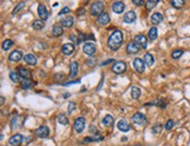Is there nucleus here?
Returning <instances> with one entry per match:
<instances>
[{"label":"nucleus","mask_w":190,"mask_h":146,"mask_svg":"<svg viewBox=\"0 0 190 146\" xmlns=\"http://www.w3.org/2000/svg\"><path fill=\"white\" fill-rule=\"evenodd\" d=\"M122 42H123V34H122V32L117 29V31H114V33L109 36V39H108V47L113 52H116L122 46Z\"/></svg>","instance_id":"f257e3e1"},{"label":"nucleus","mask_w":190,"mask_h":146,"mask_svg":"<svg viewBox=\"0 0 190 146\" xmlns=\"http://www.w3.org/2000/svg\"><path fill=\"white\" fill-rule=\"evenodd\" d=\"M103 10H105V4L103 1H95L93 2V5L90 6V14L93 17H99L103 13Z\"/></svg>","instance_id":"f03ea898"},{"label":"nucleus","mask_w":190,"mask_h":146,"mask_svg":"<svg viewBox=\"0 0 190 146\" xmlns=\"http://www.w3.org/2000/svg\"><path fill=\"white\" fill-rule=\"evenodd\" d=\"M84 126H86V119L84 117H78L74 122V130L75 132L78 133H81L84 130Z\"/></svg>","instance_id":"7ed1b4c3"},{"label":"nucleus","mask_w":190,"mask_h":146,"mask_svg":"<svg viewBox=\"0 0 190 146\" xmlns=\"http://www.w3.org/2000/svg\"><path fill=\"white\" fill-rule=\"evenodd\" d=\"M126 68H127V64L123 61H117L113 64V67H112V70H113V73L115 74H122L126 71Z\"/></svg>","instance_id":"20e7f679"},{"label":"nucleus","mask_w":190,"mask_h":146,"mask_svg":"<svg viewBox=\"0 0 190 146\" xmlns=\"http://www.w3.org/2000/svg\"><path fill=\"white\" fill-rule=\"evenodd\" d=\"M35 136L39 137V138H47V137L49 136V129H48V126L46 125L39 126L35 130Z\"/></svg>","instance_id":"39448f33"},{"label":"nucleus","mask_w":190,"mask_h":146,"mask_svg":"<svg viewBox=\"0 0 190 146\" xmlns=\"http://www.w3.org/2000/svg\"><path fill=\"white\" fill-rule=\"evenodd\" d=\"M82 50H84V54L87 55H94L95 52H96V46H95L93 42H86L82 47Z\"/></svg>","instance_id":"423d86ee"},{"label":"nucleus","mask_w":190,"mask_h":146,"mask_svg":"<svg viewBox=\"0 0 190 146\" xmlns=\"http://www.w3.org/2000/svg\"><path fill=\"white\" fill-rule=\"evenodd\" d=\"M133 122L136 124V125H143V124H146V122H147V117L144 114H142V112H137L135 115L133 116Z\"/></svg>","instance_id":"0eeeda50"},{"label":"nucleus","mask_w":190,"mask_h":146,"mask_svg":"<svg viewBox=\"0 0 190 146\" xmlns=\"http://www.w3.org/2000/svg\"><path fill=\"white\" fill-rule=\"evenodd\" d=\"M133 65H134L135 70L140 74H142L144 71V69H146V64H144L142 59H135V60L133 61Z\"/></svg>","instance_id":"6e6552de"},{"label":"nucleus","mask_w":190,"mask_h":146,"mask_svg":"<svg viewBox=\"0 0 190 146\" xmlns=\"http://www.w3.org/2000/svg\"><path fill=\"white\" fill-rule=\"evenodd\" d=\"M134 41L136 42L137 44H138V47L140 48H147L148 46V41H147V38L144 36V35H142V34H138L135 36V39H134Z\"/></svg>","instance_id":"1a4fd4ad"},{"label":"nucleus","mask_w":190,"mask_h":146,"mask_svg":"<svg viewBox=\"0 0 190 146\" xmlns=\"http://www.w3.org/2000/svg\"><path fill=\"white\" fill-rule=\"evenodd\" d=\"M22 140H24V137L21 136L20 133H17V135L11 137L8 143H10V145L12 146H19L21 143H22Z\"/></svg>","instance_id":"9d476101"},{"label":"nucleus","mask_w":190,"mask_h":146,"mask_svg":"<svg viewBox=\"0 0 190 146\" xmlns=\"http://www.w3.org/2000/svg\"><path fill=\"white\" fill-rule=\"evenodd\" d=\"M97 23L99 25H101V26H105L107 23H109V21H110V17H109V14L107 13V12H103L101 15H99L97 17Z\"/></svg>","instance_id":"9b49d317"},{"label":"nucleus","mask_w":190,"mask_h":146,"mask_svg":"<svg viewBox=\"0 0 190 146\" xmlns=\"http://www.w3.org/2000/svg\"><path fill=\"white\" fill-rule=\"evenodd\" d=\"M38 14H39V17H40V19H41L42 21L47 20V18H48V12H47V8H46L45 5L40 4V5L38 6Z\"/></svg>","instance_id":"f8f14e48"},{"label":"nucleus","mask_w":190,"mask_h":146,"mask_svg":"<svg viewBox=\"0 0 190 146\" xmlns=\"http://www.w3.org/2000/svg\"><path fill=\"white\" fill-rule=\"evenodd\" d=\"M126 49L128 54H136L140 50V47H138V44L135 41H131L127 44Z\"/></svg>","instance_id":"ddd939ff"},{"label":"nucleus","mask_w":190,"mask_h":146,"mask_svg":"<svg viewBox=\"0 0 190 146\" xmlns=\"http://www.w3.org/2000/svg\"><path fill=\"white\" fill-rule=\"evenodd\" d=\"M135 20H136V13L134 11L127 12L126 14H125V17H123V21L126 23H133Z\"/></svg>","instance_id":"4468645a"},{"label":"nucleus","mask_w":190,"mask_h":146,"mask_svg":"<svg viewBox=\"0 0 190 146\" xmlns=\"http://www.w3.org/2000/svg\"><path fill=\"white\" fill-rule=\"evenodd\" d=\"M117 126V129L120 130V131H122V132H128L129 130H130V125H129V123L125 120V119H121V120H119V123L116 124Z\"/></svg>","instance_id":"2eb2a0df"},{"label":"nucleus","mask_w":190,"mask_h":146,"mask_svg":"<svg viewBox=\"0 0 190 146\" xmlns=\"http://www.w3.org/2000/svg\"><path fill=\"white\" fill-rule=\"evenodd\" d=\"M21 59H22V54H21L20 50H13L8 56V60L11 62H18Z\"/></svg>","instance_id":"dca6fc26"},{"label":"nucleus","mask_w":190,"mask_h":146,"mask_svg":"<svg viewBox=\"0 0 190 146\" xmlns=\"http://www.w3.org/2000/svg\"><path fill=\"white\" fill-rule=\"evenodd\" d=\"M18 74L20 75V77L22 78H26V80H31L32 74L28 69H26L25 67H19L18 68Z\"/></svg>","instance_id":"f3484780"},{"label":"nucleus","mask_w":190,"mask_h":146,"mask_svg":"<svg viewBox=\"0 0 190 146\" xmlns=\"http://www.w3.org/2000/svg\"><path fill=\"white\" fill-rule=\"evenodd\" d=\"M125 11V4L122 1H115L113 4V12H115L116 14H121Z\"/></svg>","instance_id":"a211bd4d"},{"label":"nucleus","mask_w":190,"mask_h":146,"mask_svg":"<svg viewBox=\"0 0 190 146\" xmlns=\"http://www.w3.org/2000/svg\"><path fill=\"white\" fill-rule=\"evenodd\" d=\"M74 49H75L74 44H72V43H66V44H63L62 46L61 52H62L63 55H71V54H73L74 53Z\"/></svg>","instance_id":"6ab92c4d"},{"label":"nucleus","mask_w":190,"mask_h":146,"mask_svg":"<svg viewBox=\"0 0 190 146\" xmlns=\"http://www.w3.org/2000/svg\"><path fill=\"white\" fill-rule=\"evenodd\" d=\"M24 60H25V62L27 63V64H30V65H36V63H38V60H36L35 55H33V54L25 55Z\"/></svg>","instance_id":"aec40b11"},{"label":"nucleus","mask_w":190,"mask_h":146,"mask_svg":"<svg viewBox=\"0 0 190 146\" xmlns=\"http://www.w3.org/2000/svg\"><path fill=\"white\" fill-rule=\"evenodd\" d=\"M78 71H79V64H78V62H75V61H73V62L71 63V70H69V77L71 78H74L76 75H78Z\"/></svg>","instance_id":"412c9836"},{"label":"nucleus","mask_w":190,"mask_h":146,"mask_svg":"<svg viewBox=\"0 0 190 146\" xmlns=\"http://www.w3.org/2000/svg\"><path fill=\"white\" fill-rule=\"evenodd\" d=\"M150 21L154 23V25H158V23H161L162 21H163V15L161 14V13H154L153 15H151V18H150Z\"/></svg>","instance_id":"4be33fe9"},{"label":"nucleus","mask_w":190,"mask_h":146,"mask_svg":"<svg viewBox=\"0 0 190 146\" xmlns=\"http://www.w3.org/2000/svg\"><path fill=\"white\" fill-rule=\"evenodd\" d=\"M102 139H103V137L101 136L100 133H96V135H93V136H90V137H86L84 139V143L87 144V143H89V141H100V140H102Z\"/></svg>","instance_id":"5701e85b"},{"label":"nucleus","mask_w":190,"mask_h":146,"mask_svg":"<svg viewBox=\"0 0 190 146\" xmlns=\"http://www.w3.org/2000/svg\"><path fill=\"white\" fill-rule=\"evenodd\" d=\"M73 25H74L73 17H67V18L62 19V21H61V26H62V27H66V28H71Z\"/></svg>","instance_id":"b1692460"},{"label":"nucleus","mask_w":190,"mask_h":146,"mask_svg":"<svg viewBox=\"0 0 190 146\" xmlns=\"http://www.w3.org/2000/svg\"><path fill=\"white\" fill-rule=\"evenodd\" d=\"M143 62H144V64H146L147 67L153 65V64H154V57H153V55L149 54V53H146L144 56H143Z\"/></svg>","instance_id":"393cba45"},{"label":"nucleus","mask_w":190,"mask_h":146,"mask_svg":"<svg viewBox=\"0 0 190 146\" xmlns=\"http://www.w3.org/2000/svg\"><path fill=\"white\" fill-rule=\"evenodd\" d=\"M102 124L105 126H112L114 124V118L112 115H106L105 118L102 119Z\"/></svg>","instance_id":"a878e982"},{"label":"nucleus","mask_w":190,"mask_h":146,"mask_svg":"<svg viewBox=\"0 0 190 146\" xmlns=\"http://www.w3.org/2000/svg\"><path fill=\"white\" fill-rule=\"evenodd\" d=\"M130 95L134 99H137L141 97V90L138 87H131V91H130Z\"/></svg>","instance_id":"bb28decb"},{"label":"nucleus","mask_w":190,"mask_h":146,"mask_svg":"<svg viewBox=\"0 0 190 146\" xmlns=\"http://www.w3.org/2000/svg\"><path fill=\"white\" fill-rule=\"evenodd\" d=\"M148 38H149L151 41L156 40V38H157V28H156V27H151V28L149 29V33H148Z\"/></svg>","instance_id":"cd10ccee"},{"label":"nucleus","mask_w":190,"mask_h":146,"mask_svg":"<svg viewBox=\"0 0 190 146\" xmlns=\"http://www.w3.org/2000/svg\"><path fill=\"white\" fill-rule=\"evenodd\" d=\"M62 33H63V31H62V26H54L52 28V34H53V36H60V35H62Z\"/></svg>","instance_id":"c85d7f7f"},{"label":"nucleus","mask_w":190,"mask_h":146,"mask_svg":"<svg viewBox=\"0 0 190 146\" xmlns=\"http://www.w3.org/2000/svg\"><path fill=\"white\" fill-rule=\"evenodd\" d=\"M170 4H171V6L173 7H175V8H182L183 6H184V4H185V1L184 0H171L170 1Z\"/></svg>","instance_id":"c756f323"},{"label":"nucleus","mask_w":190,"mask_h":146,"mask_svg":"<svg viewBox=\"0 0 190 146\" xmlns=\"http://www.w3.org/2000/svg\"><path fill=\"white\" fill-rule=\"evenodd\" d=\"M158 2H160V0H147L146 1V10L148 11L153 10Z\"/></svg>","instance_id":"7c9ffc66"},{"label":"nucleus","mask_w":190,"mask_h":146,"mask_svg":"<svg viewBox=\"0 0 190 146\" xmlns=\"http://www.w3.org/2000/svg\"><path fill=\"white\" fill-rule=\"evenodd\" d=\"M43 26H45V23H43V21L42 20H34V22L32 23V27H33L35 31H40V29H42Z\"/></svg>","instance_id":"2f4dec72"},{"label":"nucleus","mask_w":190,"mask_h":146,"mask_svg":"<svg viewBox=\"0 0 190 146\" xmlns=\"http://www.w3.org/2000/svg\"><path fill=\"white\" fill-rule=\"evenodd\" d=\"M58 122L61 125H67L68 124V118H67V116L65 115V114H60V115L58 116Z\"/></svg>","instance_id":"473e14b6"},{"label":"nucleus","mask_w":190,"mask_h":146,"mask_svg":"<svg viewBox=\"0 0 190 146\" xmlns=\"http://www.w3.org/2000/svg\"><path fill=\"white\" fill-rule=\"evenodd\" d=\"M21 87L24 88V89H30L33 87V82H32L31 80H26V78H22L21 80Z\"/></svg>","instance_id":"72a5a7b5"},{"label":"nucleus","mask_w":190,"mask_h":146,"mask_svg":"<svg viewBox=\"0 0 190 146\" xmlns=\"http://www.w3.org/2000/svg\"><path fill=\"white\" fill-rule=\"evenodd\" d=\"M12 46H13V41L11 40V39H7V40H5V41L2 42V50H8L12 48Z\"/></svg>","instance_id":"f704fd0d"},{"label":"nucleus","mask_w":190,"mask_h":146,"mask_svg":"<svg viewBox=\"0 0 190 146\" xmlns=\"http://www.w3.org/2000/svg\"><path fill=\"white\" fill-rule=\"evenodd\" d=\"M153 104H155V105H157V106H160V108H162V109H164L166 106H167V103L163 101V99H157L156 102H154V103H148V104H146V106H150V105H153Z\"/></svg>","instance_id":"c9c22d12"},{"label":"nucleus","mask_w":190,"mask_h":146,"mask_svg":"<svg viewBox=\"0 0 190 146\" xmlns=\"http://www.w3.org/2000/svg\"><path fill=\"white\" fill-rule=\"evenodd\" d=\"M10 77H11V80H12L13 82H15V83L21 82V81H20V75H19L18 73H15V71H11V73H10Z\"/></svg>","instance_id":"e433bc0d"},{"label":"nucleus","mask_w":190,"mask_h":146,"mask_svg":"<svg viewBox=\"0 0 190 146\" xmlns=\"http://www.w3.org/2000/svg\"><path fill=\"white\" fill-rule=\"evenodd\" d=\"M161 131H162V124H155V125L153 126V129H151V132L154 133V135H157V133H161Z\"/></svg>","instance_id":"4c0bfd02"},{"label":"nucleus","mask_w":190,"mask_h":146,"mask_svg":"<svg viewBox=\"0 0 190 146\" xmlns=\"http://www.w3.org/2000/svg\"><path fill=\"white\" fill-rule=\"evenodd\" d=\"M182 54H183V50H182V49H175L174 52L171 53V57L175 59V60H177V59H179V57L182 56Z\"/></svg>","instance_id":"58836bf2"},{"label":"nucleus","mask_w":190,"mask_h":146,"mask_svg":"<svg viewBox=\"0 0 190 146\" xmlns=\"http://www.w3.org/2000/svg\"><path fill=\"white\" fill-rule=\"evenodd\" d=\"M24 7H25V1H20V2L18 4V6H17V7L13 10V15H15L17 13H19V11L22 10Z\"/></svg>","instance_id":"ea45409f"},{"label":"nucleus","mask_w":190,"mask_h":146,"mask_svg":"<svg viewBox=\"0 0 190 146\" xmlns=\"http://www.w3.org/2000/svg\"><path fill=\"white\" fill-rule=\"evenodd\" d=\"M174 125H175V124H174V120H173V119H169L168 122H167V123H166V126H164V127H166V130H171V129H173V127H174Z\"/></svg>","instance_id":"a19ab883"},{"label":"nucleus","mask_w":190,"mask_h":146,"mask_svg":"<svg viewBox=\"0 0 190 146\" xmlns=\"http://www.w3.org/2000/svg\"><path fill=\"white\" fill-rule=\"evenodd\" d=\"M63 78H65V75H63V74H56V75L54 76V81H55V82H60V81H62Z\"/></svg>","instance_id":"79ce46f5"},{"label":"nucleus","mask_w":190,"mask_h":146,"mask_svg":"<svg viewBox=\"0 0 190 146\" xmlns=\"http://www.w3.org/2000/svg\"><path fill=\"white\" fill-rule=\"evenodd\" d=\"M75 108H76V104H75L74 102H72V103H69V104H68V112L71 114L72 111H74V110H75Z\"/></svg>","instance_id":"37998d69"},{"label":"nucleus","mask_w":190,"mask_h":146,"mask_svg":"<svg viewBox=\"0 0 190 146\" xmlns=\"http://www.w3.org/2000/svg\"><path fill=\"white\" fill-rule=\"evenodd\" d=\"M131 2H133L134 5H136V6H142L143 2H146V1H143V0H133Z\"/></svg>","instance_id":"c03bdc74"},{"label":"nucleus","mask_w":190,"mask_h":146,"mask_svg":"<svg viewBox=\"0 0 190 146\" xmlns=\"http://www.w3.org/2000/svg\"><path fill=\"white\" fill-rule=\"evenodd\" d=\"M69 7H63L62 10H61V12L59 13V15H62V14H67V13H69Z\"/></svg>","instance_id":"a18cd8bd"},{"label":"nucleus","mask_w":190,"mask_h":146,"mask_svg":"<svg viewBox=\"0 0 190 146\" xmlns=\"http://www.w3.org/2000/svg\"><path fill=\"white\" fill-rule=\"evenodd\" d=\"M84 41H86V35H84V34H80V35H79V43Z\"/></svg>","instance_id":"49530a36"},{"label":"nucleus","mask_w":190,"mask_h":146,"mask_svg":"<svg viewBox=\"0 0 190 146\" xmlns=\"http://www.w3.org/2000/svg\"><path fill=\"white\" fill-rule=\"evenodd\" d=\"M87 64H88V65H94L95 60L94 59H92V60H90V59H89V60H87Z\"/></svg>","instance_id":"de8ad7c7"},{"label":"nucleus","mask_w":190,"mask_h":146,"mask_svg":"<svg viewBox=\"0 0 190 146\" xmlns=\"http://www.w3.org/2000/svg\"><path fill=\"white\" fill-rule=\"evenodd\" d=\"M71 40L73 42H75V43H79V41L76 40V38H75V35H71Z\"/></svg>","instance_id":"09e8293b"},{"label":"nucleus","mask_w":190,"mask_h":146,"mask_svg":"<svg viewBox=\"0 0 190 146\" xmlns=\"http://www.w3.org/2000/svg\"><path fill=\"white\" fill-rule=\"evenodd\" d=\"M112 62H114V60H113V59H109V60H107V61H105V62L102 63V64L105 65V64H108V63H112Z\"/></svg>","instance_id":"8fccbe9b"},{"label":"nucleus","mask_w":190,"mask_h":146,"mask_svg":"<svg viewBox=\"0 0 190 146\" xmlns=\"http://www.w3.org/2000/svg\"><path fill=\"white\" fill-rule=\"evenodd\" d=\"M80 81H73V82H68V83H66L65 85H69V84H74V83H79Z\"/></svg>","instance_id":"3c124183"},{"label":"nucleus","mask_w":190,"mask_h":146,"mask_svg":"<svg viewBox=\"0 0 190 146\" xmlns=\"http://www.w3.org/2000/svg\"><path fill=\"white\" fill-rule=\"evenodd\" d=\"M4 102H5V98H4V96H1V99H0V103H1V105H4Z\"/></svg>","instance_id":"603ef678"},{"label":"nucleus","mask_w":190,"mask_h":146,"mask_svg":"<svg viewBox=\"0 0 190 146\" xmlns=\"http://www.w3.org/2000/svg\"><path fill=\"white\" fill-rule=\"evenodd\" d=\"M84 10H80L79 11V14H84Z\"/></svg>","instance_id":"864d4df0"},{"label":"nucleus","mask_w":190,"mask_h":146,"mask_svg":"<svg viewBox=\"0 0 190 146\" xmlns=\"http://www.w3.org/2000/svg\"><path fill=\"white\" fill-rule=\"evenodd\" d=\"M65 98H67V97H69V94H65V96H63Z\"/></svg>","instance_id":"5fc2aeb1"}]
</instances>
